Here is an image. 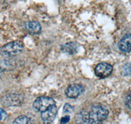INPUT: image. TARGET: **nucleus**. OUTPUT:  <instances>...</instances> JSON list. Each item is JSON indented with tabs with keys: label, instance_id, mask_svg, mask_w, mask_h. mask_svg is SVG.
<instances>
[{
	"label": "nucleus",
	"instance_id": "14",
	"mask_svg": "<svg viewBox=\"0 0 131 124\" xmlns=\"http://www.w3.org/2000/svg\"><path fill=\"white\" fill-rule=\"evenodd\" d=\"M73 110V107H72L70 104L66 103L64 106V112H72Z\"/></svg>",
	"mask_w": 131,
	"mask_h": 124
},
{
	"label": "nucleus",
	"instance_id": "5",
	"mask_svg": "<svg viewBox=\"0 0 131 124\" xmlns=\"http://www.w3.org/2000/svg\"><path fill=\"white\" fill-rule=\"evenodd\" d=\"M113 71V67L107 63H100L94 69L96 75L100 78H104L109 77Z\"/></svg>",
	"mask_w": 131,
	"mask_h": 124
},
{
	"label": "nucleus",
	"instance_id": "7",
	"mask_svg": "<svg viewBox=\"0 0 131 124\" xmlns=\"http://www.w3.org/2000/svg\"><path fill=\"white\" fill-rule=\"evenodd\" d=\"M57 114V108L56 105H52L46 110L41 112L42 120L45 123H51L56 118Z\"/></svg>",
	"mask_w": 131,
	"mask_h": 124
},
{
	"label": "nucleus",
	"instance_id": "4",
	"mask_svg": "<svg viewBox=\"0 0 131 124\" xmlns=\"http://www.w3.org/2000/svg\"><path fill=\"white\" fill-rule=\"evenodd\" d=\"M56 105L53 99L49 97H40L35 100L34 103V108L37 112H41L46 110L52 105Z\"/></svg>",
	"mask_w": 131,
	"mask_h": 124
},
{
	"label": "nucleus",
	"instance_id": "2",
	"mask_svg": "<svg viewBox=\"0 0 131 124\" xmlns=\"http://www.w3.org/2000/svg\"><path fill=\"white\" fill-rule=\"evenodd\" d=\"M23 49V43L19 41H16L4 45L0 50V54L3 57H13L21 53Z\"/></svg>",
	"mask_w": 131,
	"mask_h": 124
},
{
	"label": "nucleus",
	"instance_id": "11",
	"mask_svg": "<svg viewBox=\"0 0 131 124\" xmlns=\"http://www.w3.org/2000/svg\"><path fill=\"white\" fill-rule=\"evenodd\" d=\"M31 120L30 118H28L26 116H20L18 117L17 118L15 119V120L14 121L13 123L15 124H27L31 123Z\"/></svg>",
	"mask_w": 131,
	"mask_h": 124
},
{
	"label": "nucleus",
	"instance_id": "3",
	"mask_svg": "<svg viewBox=\"0 0 131 124\" xmlns=\"http://www.w3.org/2000/svg\"><path fill=\"white\" fill-rule=\"evenodd\" d=\"M24 101V97L18 92H11L3 95L1 102L5 106H20Z\"/></svg>",
	"mask_w": 131,
	"mask_h": 124
},
{
	"label": "nucleus",
	"instance_id": "1",
	"mask_svg": "<svg viewBox=\"0 0 131 124\" xmlns=\"http://www.w3.org/2000/svg\"><path fill=\"white\" fill-rule=\"evenodd\" d=\"M108 110L100 105H93L88 113L89 123H100L107 118Z\"/></svg>",
	"mask_w": 131,
	"mask_h": 124
},
{
	"label": "nucleus",
	"instance_id": "6",
	"mask_svg": "<svg viewBox=\"0 0 131 124\" xmlns=\"http://www.w3.org/2000/svg\"><path fill=\"white\" fill-rule=\"evenodd\" d=\"M85 92V88L81 84H71L66 90V95L70 99H76Z\"/></svg>",
	"mask_w": 131,
	"mask_h": 124
},
{
	"label": "nucleus",
	"instance_id": "15",
	"mask_svg": "<svg viewBox=\"0 0 131 124\" xmlns=\"http://www.w3.org/2000/svg\"><path fill=\"white\" fill-rule=\"evenodd\" d=\"M7 118V114L2 109L0 108V120H5Z\"/></svg>",
	"mask_w": 131,
	"mask_h": 124
},
{
	"label": "nucleus",
	"instance_id": "10",
	"mask_svg": "<svg viewBox=\"0 0 131 124\" xmlns=\"http://www.w3.org/2000/svg\"><path fill=\"white\" fill-rule=\"evenodd\" d=\"M78 43L75 42H70V43H66L61 46V50L64 53H67L68 54H73L77 52V50L78 48Z\"/></svg>",
	"mask_w": 131,
	"mask_h": 124
},
{
	"label": "nucleus",
	"instance_id": "8",
	"mask_svg": "<svg viewBox=\"0 0 131 124\" xmlns=\"http://www.w3.org/2000/svg\"><path fill=\"white\" fill-rule=\"evenodd\" d=\"M118 47L121 52L128 53L131 51V33L125 35L118 44Z\"/></svg>",
	"mask_w": 131,
	"mask_h": 124
},
{
	"label": "nucleus",
	"instance_id": "12",
	"mask_svg": "<svg viewBox=\"0 0 131 124\" xmlns=\"http://www.w3.org/2000/svg\"><path fill=\"white\" fill-rule=\"evenodd\" d=\"M121 72L125 77H131V63H127L124 65Z\"/></svg>",
	"mask_w": 131,
	"mask_h": 124
},
{
	"label": "nucleus",
	"instance_id": "13",
	"mask_svg": "<svg viewBox=\"0 0 131 124\" xmlns=\"http://www.w3.org/2000/svg\"><path fill=\"white\" fill-rule=\"evenodd\" d=\"M125 104L127 108L131 109V93H129L125 98Z\"/></svg>",
	"mask_w": 131,
	"mask_h": 124
},
{
	"label": "nucleus",
	"instance_id": "9",
	"mask_svg": "<svg viewBox=\"0 0 131 124\" xmlns=\"http://www.w3.org/2000/svg\"><path fill=\"white\" fill-rule=\"evenodd\" d=\"M24 28L29 33L33 35L39 34L41 31V27L38 22L30 21L26 22L24 24Z\"/></svg>",
	"mask_w": 131,
	"mask_h": 124
},
{
	"label": "nucleus",
	"instance_id": "16",
	"mask_svg": "<svg viewBox=\"0 0 131 124\" xmlns=\"http://www.w3.org/2000/svg\"><path fill=\"white\" fill-rule=\"evenodd\" d=\"M70 116H66L63 117L61 119V123H68L69 121H70Z\"/></svg>",
	"mask_w": 131,
	"mask_h": 124
}]
</instances>
